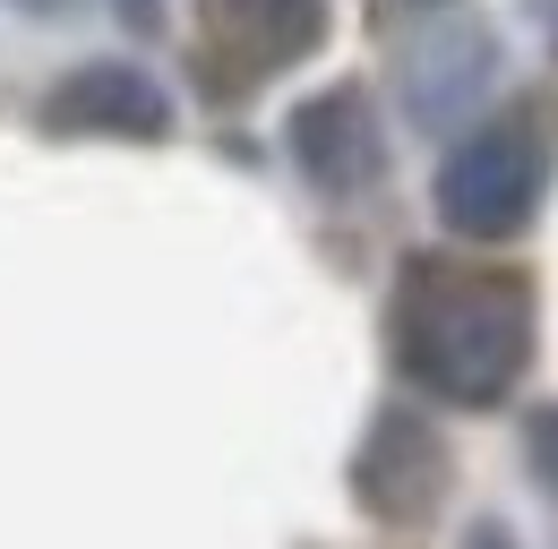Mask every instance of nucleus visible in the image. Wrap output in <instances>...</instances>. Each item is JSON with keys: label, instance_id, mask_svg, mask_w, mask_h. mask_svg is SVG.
<instances>
[{"label": "nucleus", "instance_id": "3", "mask_svg": "<svg viewBox=\"0 0 558 549\" xmlns=\"http://www.w3.org/2000/svg\"><path fill=\"white\" fill-rule=\"evenodd\" d=\"M327 44V0H198V61L215 95H250Z\"/></svg>", "mask_w": 558, "mask_h": 549}, {"label": "nucleus", "instance_id": "2", "mask_svg": "<svg viewBox=\"0 0 558 549\" xmlns=\"http://www.w3.org/2000/svg\"><path fill=\"white\" fill-rule=\"evenodd\" d=\"M542 190H550V137L524 112H507L438 163V223L464 241H515L542 215Z\"/></svg>", "mask_w": 558, "mask_h": 549}, {"label": "nucleus", "instance_id": "4", "mask_svg": "<svg viewBox=\"0 0 558 549\" xmlns=\"http://www.w3.org/2000/svg\"><path fill=\"white\" fill-rule=\"evenodd\" d=\"M352 498H361V515H378V524H421V515L447 498V438L404 404L378 412L369 438H361V455H352Z\"/></svg>", "mask_w": 558, "mask_h": 549}, {"label": "nucleus", "instance_id": "8", "mask_svg": "<svg viewBox=\"0 0 558 549\" xmlns=\"http://www.w3.org/2000/svg\"><path fill=\"white\" fill-rule=\"evenodd\" d=\"M387 17H413V9H447V0H378Z\"/></svg>", "mask_w": 558, "mask_h": 549}, {"label": "nucleus", "instance_id": "7", "mask_svg": "<svg viewBox=\"0 0 558 549\" xmlns=\"http://www.w3.org/2000/svg\"><path fill=\"white\" fill-rule=\"evenodd\" d=\"M533 480L558 498V404H542L533 412Z\"/></svg>", "mask_w": 558, "mask_h": 549}, {"label": "nucleus", "instance_id": "5", "mask_svg": "<svg viewBox=\"0 0 558 549\" xmlns=\"http://www.w3.org/2000/svg\"><path fill=\"white\" fill-rule=\"evenodd\" d=\"M292 163H301V181L327 190V198L369 190V181L387 172V137H378L369 95H361V86H327V95H310V103L292 112Z\"/></svg>", "mask_w": 558, "mask_h": 549}, {"label": "nucleus", "instance_id": "9", "mask_svg": "<svg viewBox=\"0 0 558 549\" xmlns=\"http://www.w3.org/2000/svg\"><path fill=\"white\" fill-rule=\"evenodd\" d=\"M17 9H70V0H17Z\"/></svg>", "mask_w": 558, "mask_h": 549}, {"label": "nucleus", "instance_id": "6", "mask_svg": "<svg viewBox=\"0 0 558 549\" xmlns=\"http://www.w3.org/2000/svg\"><path fill=\"white\" fill-rule=\"evenodd\" d=\"M44 130L52 137H163L172 130V95L130 61H86L44 95Z\"/></svg>", "mask_w": 558, "mask_h": 549}, {"label": "nucleus", "instance_id": "1", "mask_svg": "<svg viewBox=\"0 0 558 549\" xmlns=\"http://www.w3.org/2000/svg\"><path fill=\"white\" fill-rule=\"evenodd\" d=\"M396 369L438 404H507L533 369V283L515 267L413 258L396 274Z\"/></svg>", "mask_w": 558, "mask_h": 549}]
</instances>
